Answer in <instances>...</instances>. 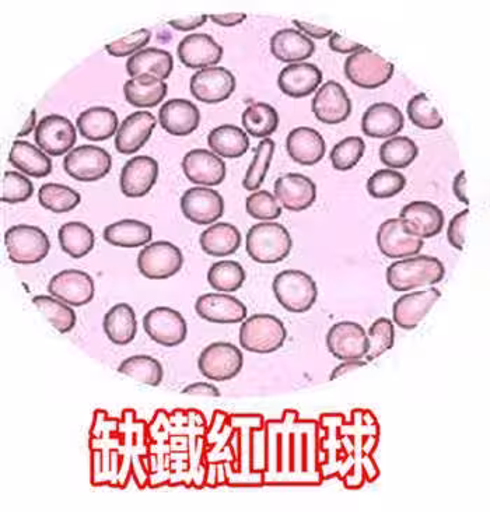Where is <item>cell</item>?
I'll return each instance as SVG.
<instances>
[{
	"mask_svg": "<svg viewBox=\"0 0 490 512\" xmlns=\"http://www.w3.org/2000/svg\"><path fill=\"white\" fill-rule=\"evenodd\" d=\"M446 276L443 262L436 256L416 255L411 258L399 259L391 263L387 269V283L392 290L405 293L434 286Z\"/></svg>",
	"mask_w": 490,
	"mask_h": 512,
	"instance_id": "6da1fadb",
	"label": "cell"
},
{
	"mask_svg": "<svg viewBox=\"0 0 490 512\" xmlns=\"http://www.w3.org/2000/svg\"><path fill=\"white\" fill-rule=\"evenodd\" d=\"M293 248L289 230L280 223L264 222L248 230L245 250L252 261L273 265L285 261Z\"/></svg>",
	"mask_w": 490,
	"mask_h": 512,
	"instance_id": "7a4b0ae2",
	"label": "cell"
},
{
	"mask_svg": "<svg viewBox=\"0 0 490 512\" xmlns=\"http://www.w3.org/2000/svg\"><path fill=\"white\" fill-rule=\"evenodd\" d=\"M272 289L278 303L293 314L310 311L318 297L317 283L303 270H283L273 279Z\"/></svg>",
	"mask_w": 490,
	"mask_h": 512,
	"instance_id": "3957f363",
	"label": "cell"
},
{
	"mask_svg": "<svg viewBox=\"0 0 490 512\" xmlns=\"http://www.w3.org/2000/svg\"><path fill=\"white\" fill-rule=\"evenodd\" d=\"M287 338L283 322L271 314H255L245 319L240 328V345L257 354L278 352Z\"/></svg>",
	"mask_w": 490,
	"mask_h": 512,
	"instance_id": "277c9868",
	"label": "cell"
},
{
	"mask_svg": "<svg viewBox=\"0 0 490 512\" xmlns=\"http://www.w3.org/2000/svg\"><path fill=\"white\" fill-rule=\"evenodd\" d=\"M5 245L10 261L19 265H35L47 258L51 250L48 234L37 226L17 224L5 233Z\"/></svg>",
	"mask_w": 490,
	"mask_h": 512,
	"instance_id": "5b68a950",
	"label": "cell"
},
{
	"mask_svg": "<svg viewBox=\"0 0 490 512\" xmlns=\"http://www.w3.org/2000/svg\"><path fill=\"white\" fill-rule=\"evenodd\" d=\"M345 76L360 89L374 90L384 86L394 76L395 68L383 56L363 47L348 56L345 62Z\"/></svg>",
	"mask_w": 490,
	"mask_h": 512,
	"instance_id": "8992f818",
	"label": "cell"
},
{
	"mask_svg": "<svg viewBox=\"0 0 490 512\" xmlns=\"http://www.w3.org/2000/svg\"><path fill=\"white\" fill-rule=\"evenodd\" d=\"M244 367L243 352L229 342H216L206 346L198 359V368L210 381L233 380Z\"/></svg>",
	"mask_w": 490,
	"mask_h": 512,
	"instance_id": "52a82bcc",
	"label": "cell"
},
{
	"mask_svg": "<svg viewBox=\"0 0 490 512\" xmlns=\"http://www.w3.org/2000/svg\"><path fill=\"white\" fill-rule=\"evenodd\" d=\"M111 154L103 147L83 145L70 150L63 160V170L69 177L80 182L103 180L110 174Z\"/></svg>",
	"mask_w": 490,
	"mask_h": 512,
	"instance_id": "ba28073f",
	"label": "cell"
},
{
	"mask_svg": "<svg viewBox=\"0 0 490 512\" xmlns=\"http://www.w3.org/2000/svg\"><path fill=\"white\" fill-rule=\"evenodd\" d=\"M184 265V256L177 245L156 241L146 245L138 255L140 275L149 280H166L177 275Z\"/></svg>",
	"mask_w": 490,
	"mask_h": 512,
	"instance_id": "9c48e42d",
	"label": "cell"
},
{
	"mask_svg": "<svg viewBox=\"0 0 490 512\" xmlns=\"http://www.w3.org/2000/svg\"><path fill=\"white\" fill-rule=\"evenodd\" d=\"M146 335L157 345L180 346L188 336V325L181 312L168 307H156L143 318Z\"/></svg>",
	"mask_w": 490,
	"mask_h": 512,
	"instance_id": "30bf717a",
	"label": "cell"
},
{
	"mask_svg": "<svg viewBox=\"0 0 490 512\" xmlns=\"http://www.w3.org/2000/svg\"><path fill=\"white\" fill-rule=\"evenodd\" d=\"M76 142V126L63 115H47L35 128V143L48 156H63L73 150Z\"/></svg>",
	"mask_w": 490,
	"mask_h": 512,
	"instance_id": "8fae6325",
	"label": "cell"
},
{
	"mask_svg": "<svg viewBox=\"0 0 490 512\" xmlns=\"http://www.w3.org/2000/svg\"><path fill=\"white\" fill-rule=\"evenodd\" d=\"M236 86V77L222 66L198 70L189 82L192 96L205 104H219L229 100Z\"/></svg>",
	"mask_w": 490,
	"mask_h": 512,
	"instance_id": "7c38bea8",
	"label": "cell"
},
{
	"mask_svg": "<svg viewBox=\"0 0 490 512\" xmlns=\"http://www.w3.org/2000/svg\"><path fill=\"white\" fill-rule=\"evenodd\" d=\"M181 212L191 223L210 226L224 215L223 196L209 187L189 188L181 196Z\"/></svg>",
	"mask_w": 490,
	"mask_h": 512,
	"instance_id": "4fadbf2b",
	"label": "cell"
},
{
	"mask_svg": "<svg viewBox=\"0 0 490 512\" xmlns=\"http://www.w3.org/2000/svg\"><path fill=\"white\" fill-rule=\"evenodd\" d=\"M48 291L52 297L69 304L70 307H83L93 301L96 286L89 273L66 269L49 280Z\"/></svg>",
	"mask_w": 490,
	"mask_h": 512,
	"instance_id": "5bb4252c",
	"label": "cell"
},
{
	"mask_svg": "<svg viewBox=\"0 0 490 512\" xmlns=\"http://www.w3.org/2000/svg\"><path fill=\"white\" fill-rule=\"evenodd\" d=\"M327 347L335 359L363 360L369 350V338L362 325L352 321H342L329 329Z\"/></svg>",
	"mask_w": 490,
	"mask_h": 512,
	"instance_id": "9a60e30c",
	"label": "cell"
},
{
	"mask_svg": "<svg viewBox=\"0 0 490 512\" xmlns=\"http://www.w3.org/2000/svg\"><path fill=\"white\" fill-rule=\"evenodd\" d=\"M311 108L322 124L338 125L352 114V101L341 83L329 80L315 93Z\"/></svg>",
	"mask_w": 490,
	"mask_h": 512,
	"instance_id": "2e32d148",
	"label": "cell"
},
{
	"mask_svg": "<svg viewBox=\"0 0 490 512\" xmlns=\"http://www.w3.org/2000/svg\"><path fill=\"white\" fill-rule=\"evenodd\" d=\"M377 245L385 258L405 259L419 255L425 240L409 234L398 217L381 223L377 231Z\"/></svg>",
	"mask_w": 490,
	"mask_h": 512,
	"instance_id": "e0dca14e",
	"label": "cell"
},
{
	"mask_svg": "<svg viewBox=\"0 0 490 512\" xmlns=\"http://www.w3.org/2000/svg\"><path fill=\"white\" fill-rule=\"evenodd\" d=\"M159 178V163L150 156H136L126 161L119 177V187L126 198H143Z\"/></svg>",
	"mask_w": 490,
	"mask_h": 512,
	"instance_id": "ac0fdd59",
	"label": "cell"
},
{
	"mask_svg": "<svg viewBox=\"0 0 490 512\" xmlns=\"http://www.w3.org/2000/svg\"><path fill=\"white\" fill-rule=\"evenodd\" d=\"M273 192L282 208L289 212H304L310 209L317 199L315 182L299 173H289L279 177L273 185Z\"/></svg>",
	"mask_w": 490,
	"mask_h": 512,
	"instance_id": "d6986e66",
	"label": "cell"
},
{
	"mask_svg": "<svg viewBox=\"0 0 490 512\" xmlns=\"http://www.w3.org/2000/svg\"><path fill=\"white\" fill-rule=\"evenodd\" d=\"M399 219L404 224L406 231L420 240L436 237L441 233L444 222H446L443 210L427 201L408 203L401 209Z\"/></svg>",
	"mask_w": 490,
	"mask_h": 512,
	"instance_id": "ffe728a7",
	"label": "cell"
},
{
	"mask_svg": "<svg viewBox=\"0 0 490 512\" xmlns=\"http://www.w3.org/2000/svg\"><path fill=\"white\" fill-rule=\"evenodd\" d=\"M440 297V290H437L436 287L404 294L395 301L394 307H392L394 324L405 331H412L429 314Z\"/></svg>",
	"mask_w": 490,
	"mask_h": 512,
	"instance_id": "44dd1931",
	"label": "cell"
},
{
	"mask_svg": "<svg viewBox=\"0 0 490 512\" xmlns=\"http://www.w3.org/2000/svg\"><path fill=\"white\" fill-rule=\"evenodd\" d=\"M182 171L189 181L203 187H217L226 178V163L222 157L206 149H194L182 159Z\"/></svg>",
	"mask_w": 490,
	"mask_h": 512,
	"instance_id": "7402d4cb",
	"label": "cell"
},
{
	"mask_svg": "<svg viewBox=\"0 0 490 512\" xmlns=\"http://www.w3.org/2000/svg\"><path fill=\"white\" fill-rule=\"evenodd\" d=\"M196 314L210 324H240L247 318V307L238 298L223 293H208L195 303Z\"/></svg>",
	"mask_w": 490,
	"mask_h": 512,
	"instance_id": "603a6c76",
	"label": "cell"
},
{
	"mask_svg": "<svg viewBox=\"0 0 490 512\" xmlns=\"http://www.w3.org/2000/svg\"><path fill=\"white\" fill-rule=\"evenodd\" d=\"M156 125L157 121L152 112H133L119 125L115 135V149L125 156L138 153L152 136Z\"/></svg>",
	"mask_w": 490,
	"mask_h": 512,
	"instance_id": "cb8c5ba5",
	"label": "cell"
},
{
	"mask_svg": "<svg viewBox=\"0 0 490 512\" xmlns=\"http://www.w3.org/2000/svg\"><path fill=\"white\" fill-rule=\"evenodd\" d=\"M178 58L189 69L213 68L222 61L223 48L209 34H189L178 45Z\"/></svg>",
	"mask_w": 490,
	"mask_h": 512,
	"instance_id": "d4e9b609",
	"label": "cell"
},
{
	"mask_svg": "<svg viewBox=\"0 0 490 512\" xmlns=\"http://www.w3.org/2000/svg\"><path fill=\"white\" fill-rule=\"evenodd\" d=\"M405 117L397 105L376 103L364 111L362 131L373 139H391L404 129Z\"/></svg>",
	"mask_w": 490,
	"mask_h": 512,
	"instance_id": "484cf974",
	"label": "cell"
},
{
	"mask_svg": "<svg viewBox=\"0 0 490 512\" xmlns=\"http://www.w3.org/2000/svg\"><path fill=\"white\" fill-rule=\"evenodd\" d=\"M159 122L164 131L173 136H188L201 124V112L192 101L173 98L161 105Z\"/></svg>",
	"mask_w": 490,
	"mask_h": 512,
	"instance_id": "4316f807",
	"label": "cell"
},
{
	"mask_svg": "<svg viewBox=\"0 0 490 512\" xmlns=\"http://www.w3.org/2000/svg\"><path fill=\"white\" fill-rule=\"evenodd\" d=\"M322 83V72L314 63L300 62L285 66L279 73L280 91L292 98H304L318 90Z\"/></svg>",
	"mask_w": 490,
	"mask_h": 512,
	"instance_id": "83f0119b",
	"label": "cell"
},
{
	"mask_svg": "<svg viewBox=\"0 0 490 512\" xmlns=\"http://www.w3.org/2000/svg\"><path fill=\"white\" fill-rule=\"evenodd\" d=\"M286 150L301 166H314L324 159L327 145L320 132L310 126H299L287 135Z\"/></svg>",
	"mask_w": 490,
	"mask_h": 512,
	"instance_id": "f1b7e54d",
	"label": "cell"
},
{
	"mask_svg": "<svg viewBox=\"0 0 490 512\" xmlns=\"http://www.w3.org/2000/svg\"><path fill=\"white\" fill-rule=\"evenodd\" d=\"M271 52L278 61L292 65L311 58L315 52V44L301 31L283 28L272 35Z\"/></svg>",
	"mask_w": 490,
	"mask_h": 512,
	"instance_id": "f546056e",
	"label": "cell"
},
{
	"mask_svg": "<svg viewBox=\"0 0 490 512\" xmlns=\"http://www.w3.org/2000/svg\"><path fill=\"white\" fill-rule=\"evenodd\" d=\"M174 68L173 55L160 48H145L126 62V72L132 77L153 76L160 80L170 77Z\"/></svg>",
	"mask_w": 490,
	"mask_h": 512,
	"instance_id": "4dcf8cb0",
	"label": "cell"
},
{
	"mask_svg": "<svg viewBox=\"0 0 490 512\" xmlns=\"http://www.w3.org/2000/svg\"><path fill=\"white\" fill-rule=\"evenodd\" d=\"M118 124L117 112L108 107L89 108L76 121L77 131L91 142H103L117 135Z\"/></svg>",
	"mask_w": 490,
	"mask_h": 512,
	"instance_id": "1f68e13d",
	"label": "cell"
},
{
	"mask_svg": "<svg viewBox=\"0 0 490 512\" xmlns=\"http://www.w3.org/2000/svg\"><path fill=\"white\" fill-rule=\"evenodd\" d=\"M9 163L14 168L33 178L48 177L52 173V161L40 147L16 140L10 149Z\"/></svg>",
	"mask_w": 490,
	"mask_h": 512,
	"instance_id": "d6a6232c",
	"label": "cell"
},
{
	"mask_svg": "<svg viewBox=\"0 0 490 512\" xmlns=\"http://www.w3.org/2000/svg\"><path fill=\"white\" fill-rule=\"evenodd\" d=\"M103 237L112 247L139 248L152 241L153 229L139 220L125 219L105 227Z\"/></svg>",
	"mask_w": 490,
	"mask_h": 512,
	"instance_id": "836d02e7",
	"label": "cell"
},
{
	"mask_svg": "<svg viewBox=\"0 0 490 512\" xmlns=\"http://www.w3.org/2000/svg\"><path fill=\"white\" fill-rule=\"evenodd\" d=\"M104 332L111 343L117 346H126L133 342L138 333L136 312L131 305L121 303L114 305L104 315Z\"/></svg>",
	"mask_w": 490,
	"mask_h": 512,
	"instance_id": "e575fe53",
	"label": "cell"
},
{
	"mask_svg": "<svg viewBox=\"0 0 490 512\" xmlns=\"http://www.w3.org/2000/svg\"><path fill=\"white\" fill-rule=\"evenodd\" d=\"M241 241L243 237L240 230L230 223L212 224L199 237L203 252L215 258L236 254L241 247Z\"/></svg>",
	"mask_w": 490,
	"mask_h": 512,
	"instance_id": "d590c367",
	"label": "cell"
},
{
	"mask_svg": "<svg viewBox=\"0 0 490 512\" xmlns=\"http://www.w3.org/2000/svg\"><path fill=\"white\" fill-rule=\"evenodd\" d=\"M208 145L222 159H240L250 149V139L243 129L227 124L210 131Z\"/></svg>",
	"mask_w": 490,
	"mask_h": 512,
	"instance_id": "8d00e7d4",
	"label": "cell"
},
{
	"mask_svg": "<svg viewBox=\"0 0 490 512\" xmlns=\"http://www.w3.org/2000/svg\"><path fill=\"white\" fill-rule=\"evenodd\" d=\"M167 93V83L153 76L133 77L124 84V96L133 107H156L166 98Z\"/></svg>",
	"mask_w": 490,
	"mask_h": 512,
	"instance_id": "74e56055",
	"label": "cell"
},
{
	"mask_svg": "<svg viewBox=\"0 0 490 512\" xmlns=\"http://www.w3.org/2000/svg\"><path fill=\"white\" fill-rule=\"evenodd\" d=\"M241 124L248 135L268 139L278 129L279 114L271 104L254 103L245 108Z\"/></svg>",
	"mask_w": 490,
	"mask_h": 512,
	"instance_id": "f35d334b",
	"label": "cell"
},
{
	"mask_svg": "<svg viewBox=\"0 0 490 512\" xmlns=\"http://www.w3.org/2000/svg\"><path fill=\"white\" fill-rule=\"evenodd\" d=\"M58 238L62 251L73 259L84 258L93 251L96 244L94 231L87 224L80 222L63 224L59 229Z\"/></svg>",
	"mask_w": 490,
	"mask_h": 512,
	"instance_id": "ab89813d",
	"label": "cell"
},
{
	"mask_svg": "<svg viewBox=\"0 0 490 512\" xmlns=\"http://www.w3.org/2000/svg\"><path fill=\"white\" fill-rule=\"evenodd\" d=\"M419 147L411 138L394 136L385 140L380 147V160L391 170H402L418 159Z\"/></svg>",
	"mask_w": 490,
	"mask_h": 512,
	"instance_id": "60d3db41",
	"label": "cell"
},
{
	"mask_svg": "<svg viewBox=\"0 0 490 512\" xmlns=\"http://www.w3.org/2000/svg\"><path fill=\"white\" fill-rule=\"evenodd\" d=\"M33 304L44 315L49 324L54 326L56 331L62 333V335L75 328L76 312L69 304L63 303V301L52 296H35Z\"/></svg>",
	"mask_w": 490,
	"mask_h": 512,
	"instance_id": "b9f144b4",
	"label": "cell"
},
{
	"mask_svg": "<svg viewBox=\"0 0 490 512\" xmlns=\"http://www.w3.org/2000/svg\"><path fill=\"white\" fill-rule=\"evenodd\" d=\"M118 373L128 375L133 380L143 382L150 387H159L164 378L163 366L154 357L139 354L128 357L118 367Z\"/></svg>",
	"mask_w": 490,
	"mask_h": 512,
	"instance_id": "7bdbcfd3",
	"label": "cell"
},
{
	"mask_svg": "<svg viewBox=\"0 0 490 512\" xmlns=\"http://www.w3.org/2000/svg\"><path fill=\"white\" fill-rule=\"evenodd\" d=\"M38 201L42 208L52 213H68L82 202V196L76 189L62 184H44L38 191Z\"/></svg>",
	"mask_w": 490,
	"mask_h": 512,
	"instance_id": "ee69618b",
	"label": "cell"
},
{
	"mask_svg": "<svg viewBox=\"0 0 490 512\" xmlns=\"http://www.w3.org/2000/svg\"><path fill=\"white\" fill-rule=\"evenodd\" d=\"M245 270L236 261H220L213 263L208 272V283L219 293H234L240 290L245 282Z\"/></svg>",
	"mask_w": 490,
	"mask_h": 512,
	"instance_id": "f6af8a7d",
	"label": "cell"
},
{
	"mask_svg": "<svg viewBox=\"0 0 490 512\" xmlns=\"http://www.w3.org/2000/svg\"><path fill=\"white\" fill-rule=\"evenodd\" d=\"M275 142L272 139H262L255 149L254 159L243 180V187L250 192H257L264 184L269 167H271L273 154H275Z\"/></svg>",
	"mask_w": 490,
	"mask_h": 512,
	"instance_id": "bcb514c9",
	"label": "cell"
},
{
	"mask_svg": "<svg viewBox=\"0 0 490 512\" xmlns=\"http://www.w3.org/2000/svg\"><path fill=\"white\" fill-rule=\"evenodd\" d=\"M406 187V178L404 174L391 168H383L371 175L367 180L366 188L371 198L390 199L401 194Z\"/></svg>",
	"mask_w": 490,
	"mask_h": 512,
	"instance_id": "7dc6e473",
	"label": "cell"
},
{
	"mask_svg": "<svg viewBox=\"0 0 490 512\" xmlns=\"http://www.w3.org/2000/svg\"><path fill=\"white\" fill-rule=\"evenodd\" d=\"M406 111H408V117L412 124L420 129H425V131H436L444 124L439 110L434 107L432 100L425 93L413 96L409 100Z\"/></svg>",
	"mask_w": 490,
	"mask_h": 512,
	"instance_id": "c3c4849f",
	"label": "cell"
},
{
	"mask_svg": "<svg viewBox=\"0 0 490 512\" xmlns=\"http://www.w3.org/2000/svg\"><path fill=\"white\" fill-rule=\"evenodd\" d=\"M367 338H369V350H367L366 361L370 363L394 347L395 328L391 319L384 317L376 319L370 326Z\"/></svg>",
	"mask_w": 490,
	"mask_h": 512,
	"instance_id": "681fc988",
	"label": "cell"
},
{
	"mask_svg": "<svg viewBox=\"0 0 490 512\" xmlns=\"http://www.w3.org/2000/svg\"><path fill=\"white\" fill-rule=\"evenodd\" d=\"M366 152V143L359 136H348L336 143L331 152V163L335 170L349 171L356 167Z\"/></svg>",
	"mask_w": 490,
	"mask_h": 512,
	"instance_id": "f907efd6",
	"label": "cell"
},
{
	"mask_svg": "<svg viewBox=\"0 0 490 512\" xmlns=\"http://www.w3.org/2000/svg\"><path fill=\"white\" fill-rule=\"evenodd\" d=\"M245 210L248 215L261 222H273L282 216V205L275 195L268 191H257L248 196L245 201Z\"/></svg>",
	"mask_w": 490,
	"mask_h": 512,
	"instance_id": "816d5d0a",
	"label": "cell"
},
{
	"mask_svg": "<svg viewBox=\"0 0 490 512\" xmlns=\"http://www.w3.org/2000/svg\"><path fill=\"white\" fill-rule=\"evenodd\" d=\"M34 194V185L28 180L26 175L17 173V171H6L2 177V199L3 203L27 202Z\"/></svg>",
	"mask_w": 490,
	"mask_h": 512,
	"instance_id": "f5cc1de1",
	"label": "cell"
},
{
	"mask_svg": "<svg viewBox=\"0 0 490 512\" xmlns=\"http://www.w3.org/2000/svg\"><path fill=\"white\" fill-rule=\"evenodd\" d=\"M150 38H152V31L147 30V28H140V30L133 31V33L105 45V51L114 58H124V56L131 58L132 55L145 49Z\"/></svg>",
	"mask_w": 490,
	"mask_h": 512,
	"instance_id": "db71d44e",
	"label": "cell"
},
{
	"mask_svg": "<svg viewBox=\"0 0 490 512\" xmlns=\"http://www.w3.org/2000/svg\"><path fill=\"white\" fill-rule=\"evenodd\" d=\"M469 219V209L462 210L457 213L448 223L447 240L451 247L457 251L464 250L465 245V231H467V224Z\"/></svg>",
	"mask_w": 490,
	"mask_h": 512,
	"instance_id": "11a10c76",
	"label": "cell"
},
{
	"mask_svg": "<svg viewBox=\"0 0 490 512\" xmlns=\"http://www.w3.org/2000/svg\"><path fill=\"white\" fill-rule=\"evenodd\" d=\"M329 48L338 54L353 55L355 52L363 48L362 44H357L355 41H350L348 38L342 37L341 34L334 33L329 37Z\"/></svg>",
	"mask_w": 490,
	"mask_h": 512,
	"instance_id": "9f6ffc18",
	"label": "cell"
},
{
	"mask_svg": "<svg viewBox=\"0 0 490 512\" xmlns=\"http://www.w3.org/2000/svg\"><path fill=\"white\" fill-rule=\"evenodd\" d=\"M294 26L297 30L301 31L308 38H314V40H324V38L331 37L334 31L329 28L315 26V24L307 23V21L293 20Z\"/></svg>",
	"mask_w": 490,
	"mask_h": 512,
	"instance_id": "6f0895ef",
	"label": "cell"
},
{
	"mask_svg": "<svg viewBox=\"0 0 490 512\" xmlns=\"http://www.w3.org/2000/svg\"><path fill=\"white\" fill-rule=\"evenodd\" d=\"M208 19L209 17L206 16V14H201V16H191L184 17V19L171 20L168 21V24L175 28V30L189 33V31H194L196 28L202 27Z\"/></svg>",
	"mask_w": 490,
	"mask_h": 512,
	"instance_id": "680465c9",
	"label": "cell"
},
{
	"mask_svg": "<svg viewBox=\"0 0 490 512\" xmlns=\"http://www.w3.org/2000/svg\"><path fill=\"white\" fill-rule=\"evenodd\" d=\"M181 394L205 395L212 396V398H219L222 395L215 385L208 384V382H196V384L188 385V387L182 389Z\"/></svg>",
	"mask_w": 490,
	"mask_h": 512,
	"instance_id": "91938a15",
	"label": "cell"
},
{
	"mask_svg": "<svg viewBox=\"0 0 490 512\" xmlns=\"http://www.w3.org/2000/svg\"><path fill=\"white\" fill-rule=\"evenodd\" d=\"M247 19V14L244 13H226V14H212L210 20L217 26L234 27L243 23Z\"/></svg>",
	"mask_w": 490,
	"mask_h": 512,
	"instance_id": "94428289",
	"label": "cell"
},
{
	"mask_svg": "<svg viewBox=\"0 0 490 512\" xmlns=\"http://www.w3.org/2000/svg\"><path fill=\"white\" fill-rule=\"evenodd\" d=\"M453 192L455 198L458 199L464 205H469V198L467 192V174H465L464 170H461L460 173L455 175L453 181Z\"/></svg>",
	"mask_w": 490,
	"mask_h": 512,
	"instance_id": "6125c7cd",
	"label": "cell"
},
{
	"mask_svg": "<svg viewBox=\"0 0 490 512\" xmlns=\"http://www.w3.org/2000/svg\"><path fill=\"white\" fill-rule=\"evenodd\" d=\"M367 361L363 360H352V361H343L342 364H339L338 367L334 368L331 374V381L336 380V378L342 377V375L352 373V371L359 370V368H363L366 366Z\"/></svg>",
	"mask_w": 490,
	"mask_h": 512,
	"instance_id": "be15d7a7",
	"label": "cell"
},
{
	"mask_svg": "<svg viewBox=\"0 0 490 512\" xmlns=\"http://www.w3.org/2000/svg\"><path fill=\"white\" fill-rule=\"evenodd\" d=\"M35 124H37V111L31 110L26 124H24L23 128L20 129V132L17 133V138H23V136L30 135V133L34 131Z\"/></svg>",
	"mask_w": 490,
	"mask_h": 512,
	"instance_id": "e7e4bbea",
	"label": "cell"
}]
</instances>
